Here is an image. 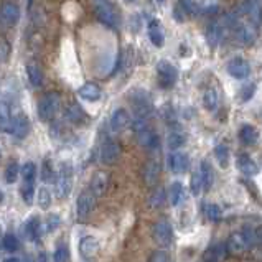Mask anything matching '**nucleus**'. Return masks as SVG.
<instances>
[{"label":"nucleus","instance_id":"f257e3e1","mask_svg":"<svg viewBox=\"0 0 262 262\" xmlns=\"http://www.w3.org/2000/svg\"><path fill=\"white\" fill-rule=\"evenodd\" d=\"M259 242L257 231L251 228H244L242 231H236L229 236L228 242H226V251L231 254H242L247 251L249 247H254Z\"/></svg>","mask_w":262,"mask_h":262},{"label":"nucleus","instance_id":"f03ea898","mask_svg":"<svg viewBox=\"0 0 262 262\" xmlns=\"http://www.w3.org/2000/svg\"><path fill=\"white\" fill-rule=\"evenodd\" d=\"M59 104H61V96L58 93H48L41 96L38 101V117L43 122L51 121L59 109Z\"/></svg>","mask_w":262,"mask_h":262},{"label":"nucleus","instance_id":"7ed1b4c3","mask_svg":"<svg viewBox=\"0 0 262 262\" xmlns=\"http://www.w3.org/2000/svg\"><path fill=\"white\" fill-rule=\"evenodd\" d=\"M0 129L17 137V139H25L30 134V121L25 114H19L15 117H10L9 121L0 122Z\"/></svg>","mask_w":262,"mask_h":262},{"label":"nucleus","instance_id":"20e7f679","mask_svg":"<svg viewBox=\"0 0 262 262\" xmlns=\"http://www.w3.org/2000/svg\"><path fill=\"white\" fill-rule=\"evenodd\" d=\"M73 188V170L69 163H63L55 180V193L59 200H64Z\"/></svg>","mask_w":262,"mask_h":262},{"label":"nucleus","instance_id":"39448f33","mask_svg":"<svg viewBox=\"0 0 262 262\" xmlns=\"http://www.w3.org/2000/svg\"><path fill=\"white\" fill-rule=\"evenodd\" d=\"M236 14L237 17H246L247 23H251L254 28H257L262 23V5L259 0H246Z\"/></svg>","mask_w":262,"mask_h":262},{"label":"nucleus","instance_id":"423d86ee","mask_svg":"<svg viewBox=\"0 0 262 262\" xmlns=\"http://www.w3.org/2000/svg\"><path fill=\"white\" fill-rule=\"evenodd\" d=\"M157 74H158V81L162 88H171L178 79V71L171 63L168 61H158L157 64Z\"/></svg>","mask_w":262,"mask_h":262},{"label":"nucleus","instance_id":"0eeeda50","mask_svg":"<svg viewBox=\"0 0 262 262\" xmlns=\"http://www.w3.org/2000/svg\"><path fill=\"white\" fill-rule=\"evenodd\" d=\"M153 239L158 244V246L166 247L170 246L171 241H173V229H171V224L168 221H157L153 226Z\"/></svg>","mask_w":262,"mask_h":262},{"label":"nucleus","instance_id":"6e6552de","mask_svg":"<svg viewBox=\"0 0 262 262\" xmlns=\"http://www.w3.org/2000/svg\"><path fill=\"white\" fill-rule=\"evenodd\" d=\"M96 17L98 20L106 25L107 28H114L117 30L119 28V17L114 12V9L111 7V5H107L106 2H101L98 7H96Z\"/></svg>","mask_w":262,"mask_h":262},{"label":"nucleus","instance_id":"1a4fd4ad","mask_svg":"<svg viewBox=\"0 0 262 262\" xmlns=\"http://www.w3.org/2000/svg\"><path fill=\"white\" fill-rule=\"evenodd\" d=\"M94 205H96V196L89 192V190L82 192L78 196V201H76V213H78V219H86L89 214L93 213Z\"/></svg>","mask_w":262,"mask_h":262},{"label":"nucleus","instance_id":"9d476101","mask_svg":"<svg viewBox=\"0 0 262 262\" xmlns=\"http://www.w3.org/2000/svg\"><path fill=\"white\" fill-rule=\"evenodd\" d=\"M119 157H121V145L114 140H106L103 145H101L99 158L104 165H112L116 163Z\"/></svg>","mask_w":262,"mask_h":262},{"label":"nucleus","instance_id":"9b49d317","mask_svg":"<svg viewBox=\"0 0 262 262\" xmlns=\"http://www.w3.org/2000/svg\"><path fill=\"white\" fill-rule=\"evenodd\" d=\"M107 187H109V173L104 170H99L93 175L91 183H89V192L94 196H103L107 192Z\"/></svg>","mask_w":262,"mask_h":262},{"label":"nucleus","instance_id":"f8f14e48","mask_svg":"<svg viewBox=\"0 0 262 262\" xmlns=\"http://www.w3.org/2000/svg\"><path fill=\"white\" fill-rule=\"evenodd\" d=\"M99 251V241L94 236H84L79 241V254L82 259L91 260L98 255Z\"/></svg>","mask_w":262,"mask_h":262},{"label":"nucleus","instance_id":"ddd939ff","mask_svg":"<svg viewBox=\"0 0 262 262\" xmlns=\"http://www.w3.org/2000/svg\"><path fill=\"white\" fill-rule=\"evenodd\" d=\"M236 37L242 45H252L257 37V28H254L251 23H236Z\"/></svg>","mask_w":262,"mask_h":262},{"label":"nucleus","instance_id":"4468645a","mask_svg":"<svg viewBox=\"0 0 262 262\" xmlns=\"http://www.w3.org/2000/svg\"><path fill=\"white\" fill-rule=\"evenodd\" d=\"M228 73L236 79H246L249 73H251V68H249L246 59L234 58V59H231L228 64Z\"/></svg>","mask_w":262,"mask_h":262},{"label":"nucleus","instance_id":"2eb2a0df","mask_svg":"<svg viewBox=\"0 0 262 262\" xmlns=\"http://www.w3.org/2000/svg\"><path fill=\"white\" fill-rule=\"evenodd\" d=\"M111 130L112 132H122L124 129H126L129 124H130V117H129V112L126 109H116L114 112H112V116H111Z\"/></svg>","mask_w":262,"mask_h":262},{"label":"nucleus","instance_id":"dca6fc26","mask_svg":"<svg viewBox=\"0 0 262 262\" xmlns=\"http://www.w3.org/2000/svg\"><path fill=\"white\" fill-rule=\"evenodd\" d=\"M224 25H223V22H213L210 23V27H208L206 30V41H208V45L210 46H218L219 43L223 41L224 38Z\"/></svg>","mask_w":262,"mask_h":262},{"label":"nucleus","instance_id":"f3484780","mask_svg":"<svg viewBox=\"0 0 262 262\" xmlns=\"http://www.w3.org/2000/svg\"><path fill=\"white\" fill-rule=\"evenodd\" d=\"M0 19L4 20V23H7L9 27H14L20 19V9L15 4L5 2L2 5V9H0Z\"/></svg>","mask_w":262,"mask_h":262},{"label":"nucleus","instance_id":"a211bd4d","mask_svg":"<svg viewBox=\"0 0 262 262\" xmlns=\"http://www.w3.org/2000/svg\"><path fill=\"white\" fill-rule=\"evenodd\" d=\"M168 165H170V170L173 173H185L190 166V160L187 153H182V152H175L171 153L170 158H168Z\"/></svg>","mask_w":262,"mask_h":262},{"label":"nucleus","instance_id":"6ab92c4d","mask_svg":"<svg viewBox=\"0 0 262 262\" xmlns=\"http://www.w3.org/2000/svg\"><path fill=\"white\" fill-rule=\"evenodd\" d=\"M78 94L79 98L88 101V103H96V101H99L101 96H103V91H101V88L96 82H86V84H82L78 89Z\"/></svg>","mask_w":262,"mask_h":262},{"label":"nucleus","instance_id":"aec40b11","mask_svg":"<svg viewBox=\"0 0 262 262\" xmlns=\"http://www.w3.org/2000/svg\"><path fill=\"white\" fill-rule=\"evenodd\" d=\"M135 135H137V140H139V144L144 147V148H148V150H152V148H157L158 147V137H157V134L153 132L150 127L140 130V132H137Z\"/></svg>","mask_w":262,"mask_h":262},{"label":"nucleus","instance_id":"412c9836","mask_svg":"<svg viewBox=\"0 0 262 262\" xmlns=\"http://www.w3.org/2000/svg\"><path fill=\"white\" fill-rule=\"evenodd\" d=\"M158 175H160V163L157 160H148L145 168H144V180L148 187H153L158 180Z\"/></svg>","mask_w":262,"mask_h":262},{"label":"nucleus","instance_id":"4be33fe9","mask_svg":"<svg viewBox=\"0 0 262 262\" xmlns=\"http://www.w3.org/2000/svg\"><path fill=\"white\" fill-rule=\"evenodd\" d=\"M148 38L155 46H163L165 43V35H163V30L160 27V22L158 20H152L148 23Z\"/></svg>","mask_w":262,"mask_h":262},{"label":"nucleus","instance_id":"5701e85b","mask_svg":"<svg viewBox=\"0 0 262 262\" xmlns=\"http://www.w3.org/2000/svg\"><path fill=\"white\" fill-rule=\"evenodd\" d=\"M237 166H239L241 173H244L246 177H254L259 173V166L254 160L249 155H241L237 158Z\"/></svg>","mask_w":262,"mask_h":262},{"label":"nucleus","instance_id":"b1692460","mask_svg":"<svg viewBox=\"0 0 262 262\" xmlns=\"http://www.w3.org/2000/svg\"><path fill=\"white\" fill-rule=\"evenodd\" d=\"M185 142H187V135H185L178 127L171 129L168 137H166V144H168V147L171 148V150H177V148H180Z\"/></svg>","mask_w":262,"mask_h":262},{"label":"nucleus","instance_id":"393cba45","mask_svg":"<svg viewBox=\"0 0 262 262\" xmlns=\"http://www.w3.org/2000/svg\"><path fill=\"white\" fill-rule=\"evenodd\" d=\"M27 74H28V79L30 82H32V86L35 88H40L41 84H43V71L40 69L38 64L35 63H28L27 64Z\"/></svg>","mask_w":262,"mask_h":262},{"label":"nucleus","instance_id":"a878e982","mask_svg":"<svg viewBox=\"0 0 262 262\" xmlns=\"http://www.w3.org/2000/svg\"><path fill=\"white\" fill-rule=\"evenodd\" d=\"M168 196H170V203L173 205V206L182 205L183 201H185V188H183V185L178 183V182L171 183Z\"/></svg>","mask_w":262,"mask_h":262},{"label":"nucleus","instance_id":"bb28decb","mask_svg":"<svg viewBox=\"0 0 262 262\" xmlns=\"http://www.w3.org/2000/svg\"><path fill=\"white\" fill-rule=\"evenodd\" d=\"M239 137H241V140H242V144H246V145H252L257 142V130H255L252 126H242L241 129V132H239Z\"/></svg>","mask_w":262,"mask_h":262},{"label":"nucleus","instance_id":"cd10ccee","mask_svg":"<svg viewBox=\"0 0 262 262\" xmlns=\"http://www.w3.org/2000/svg\"><path fill=\"white\" fill-rule=\"evenodd\" d=\"M66 119L69 122H82L86 119V114L79 104H71L66 109Z\"/></svg>","mask_w":262,"mask_h":262},{"label":"nucleus","instance_id":"c85d7f7f","mask_svg":"<svg viewBox=\"0 0 262 262\" xmlns=\"http://www.w3.org/2000/svg\"><path fill=\"white\" fill-rule=\"evenodd\" d=\"M200 175H201V180H203V188L210 190L211 185H213V168H211V165L206 162V160L201 162Z\"/></svg>","mask_w":262,"mask_h":262},{"label":"nucleus","instance_id":"c756f323","mask_svg":"<svg viewBox=\"0 0 262 262\" xmlns=\"http://www.w3.org/2000/svg\"><path fill=\"white\" fill-rule=\"evenodd\" d=\"M22 173V178L25 183H35V177H37V166H35V163L32 162H27L25 165L22 166L20 170Z\"/></svg>","mask_w":262,"mask_h":262},{"label":"nucleus","instance_id":"7c9ffc66","mask_svg":"<svg viewBox=\"0 0 262 262\" xmlns=\"http://www.w3.org/2000/svg\"><path fill=\"white\" fill-rule=\"evenodd\" d=\"M218 103H219L218 93L214 91V89H208V91L205 93V96H203V104H205V107H206L208 111H216Z\"/></svg>","mask_w":262,"mask_h":262},{"label":"nucleus","instance_id":"2f4dec72","mask_svg":"<svg viewBox=\"0 0 262 262\" xmlns=\"http://www.w3.org/2000/svg\"><path fill=\"white\" fill-rule=\"evenodd\" d=\"M27 236L30 241H37L40 237V219L38 218H32L27 223Z\"/></svg>","mask_w":262,"mask_h":262},{"label":"nucleus","instance_id":"473e14b6","mask_svg":"<svg viewBox=\"0 0 262 262\" xmlns=\"http://www.w3.org/2000/svg\"><path fill=\"white\" fill-rule=\"evenodd\" d=\"M2 247L5 249V251H9V252H15V251H19L20 241L17 239L15 234H5L2 237Z\"/></svg>","mask_w":262,"mask_h":262},{"label":"nucleus","instance_id":"72a5a7b5","mask_svg":"<svg viewBox=\"0 0 262 262\" xmlns=\"http://www.w3.org/2000/svg\"><path fill=\"white\" fill-rule=\"evenodd\" d=\"M38 205L41 210H48L50 205H51V193L48 187H41L40 192H38Z\"/></svg>","mask_w":262,"mask_h":262},{"label":"nucleus","instance_id":"f704fd0d","mask_svg":"<svg viewBox=\"0 0 262 262\" xmlns=\"http://www.w3.org/2000/svg\"><path fill=\"white\" fill-rule=\"evenodd\" d=\"M214 155H216L218 162L221 166H226L228 165V160H229V150L228 147H226L224 144H219L216 145V148H214Z\"/></svg>","mask_w":262,"mask_h":262},{"label":"nucleus","instance_id":"c9c22d12","mask_svg":"<svg viewBox=\"0 0 262 262\" xmlns=\"http://www.w3.org/2000/svg\"><path fill=\"white\" fill-rule=\"evenodd\" d=\"M165 203V190L162 187H157L153 190V193L150 196V206L152 208H160Z\"/></svg>","mask_w":262,"mask_h":262},{"label":"nucleus","instance_id":"e433bc0d","mask_svg":"<svg viewBox=\"0 0 262 262\" xmlns=\"http://www.w3.org/2000/svg\"><path fill=\"white\" fill-rule=\"evenodd\" d=\"M190 188H192V193L195 196H198L203 190V180H201V175H200V170L195 171L192 175V180H190Z\"/></svg>","mask_w":262,"mask_h":262},{"label":"nucleus","instance_id":"4c0bfd02","mask_svg":"<svg viewBox=\"0 0 262 262\" xmlns=\"http://www.w3.org/2000/svg\"><path fill=\"white\" fill-rule=\"evenodd\" d=\"M19 175H20V168L17 163H10L7 168H5V180L9 183H15Z\"/></svg>","mask_w":262,"mask_h":262},{"label":"nucleus","instance_id":"58836bf2","mask_svg":"<svg viewBox=\"0 0 262 262\" xmlns=\"http://www.w3.org/2000/svg\"><path fill=\"white\" fill-rule=\"evenodd\" d=\"M180 9L183 10V14H188V15L198 14V4H196L195 0H180Z\"/></svg>","mask_w":262,"mask_h":262},{"label":"nucleus","instance_id":"ea45409f","mask_svg":"<svg viewBox=\"0 0 262 262\" xmlns=\"http://www.w3.org/2000/svg\"><path fill=\"white\" fill-rule=\"evenodd\" d=\"M205 211L208 219H211V221H219L221 219V208L218 205H206Z\"/></svg>","mask_w":262,"mask_h":262},{"label":"nucleus","instance_id":"a19ab883","mask_svg":"<svg viewBox=\"0 0 262 262\" xmlns=\"http://www.w3.org/2000/svg\"><path fill=\"white\" fill-rule=\"evenodd\" d=\"M20 193L23 196V200H25V203H32L33 201V195H35V187L33 183H23V187L20 188Z\"/></svg>","mask_w":262,"mask_h":262},{"label":"nucleus","instance_id":"79ce46f5","mask_svg":"<svg viewBox=\"0 0 262 262\" xmlns=\"http://www.w3.org/2000/svg\"><path fill=\"white\" fill-rule=\"evenodd\" d=\"M59 224H61V218H59L56 213H50L48 218H46V231L53 233L55 229H58Z\"/></svg>","mask_w":262,"mask_h":262},{"label":"nucleus","instance_id":"37998d69","mask_svg":"<svg viewBox=\"0 0 262 262\" xmlns=\"http://www.w3.org/2000/svg\"><path fill=\"white\" fill-rule=\"evenodd\" d=\"M53 260L55 262H68L69 260V252L66 246H58L55 255H53Z\"/></svg>","mask_w":262,"mask_h":262},{"label":"nucleus","instance_id":"c03bdc74","mask_svg":"<svg viewBox=\"0 0 262 262\" xmlns=\"http://www.w3.org/2000/svg\"><path fill=\"white\" fill-rule=\"evenodd\" d=\"M10 55V45L9 41L0 37V61H5Z\"/></svg>","mask_w":262,"mask_h":262},{"label":"nucleus","instance_id":"a18cd8bd","mask_svg":"<svg viewBox=\"0 0 262 262\" xmlns=\"http://www.w3.org/2000/svg\"><path fill=\"white\" fill-rule=\"evenodd\" d=\"M53 178H55V175H53V166H51L50 158H46L43 162V182H50Z\"/></svg>","mask_w":262,"mask_h":262},{"label":"nucleus","instance_id":"49530a36","mask_svg":"<svg viewBox=\"0 0 262 262\" xmlns=\"http://www.w3.org/2000/svg\"><path fill=\"white\" fill-rule=\"evenodd\" d=\"M12 116H10V106L4 101H0V122H5L9 121Z\"/></svg>","mask_w":262,"mask_h":262},{"label":"nucleus","instance_id":"de8ad7c7","mask_svg":"<svg viewBox=\"0 0 262 262\" xmlns=\"http://www.w3.org/2000/svg\"><path fill=\"white\" fill-rule=\"evenodd\" d=\"M148 262H170V257H168V254L163 252V251H157V252H153L152 254V257Z\"/></svg>","mask_w":262,"mask_h":262},{"label":"nucleus","instance_id":"09e8293b","mask_svg":"<svg viewBox=\"0 0 262 262\" xmlns=\"http://www.w3.org/2000/svg\"><path fill=\"white\" fill-rule=\"evenodd\" d=\"M254 89H255V88H254V86H251V84L244 88V89H242V93H244L242 99H244V101H247L249 98H252V94H254Z\"/></svg>","mask_w":262,"mask_h":262},{"label":"nucleus","instance_id":"8fccbe9b","mask_svg":"<svg viewBox=\"0 0 262 262\" xmlns=\"http://www.w3.org/2000/svg\"><path fill=\"white\" fill-rule=\"evenodd\" d=\"M38 262H48V255H46V252L38 254Z\"/></svg>","mask_w":262,"mask_h":262},{"label":"nucleus","instance_id":"3c124183","mask_svg":"<svg viewBox=\"0 0 262 262\" xmlns=\"http://www.w3.org/2000/svg\"><path fill=\"white\" fill-rule=\"evenodd\" d=\"M4 262H22L19 257H9V259H5Z\"/></svg>","mask_w":262,"mask_h":262},{"label":"nucleus","instance_id":"603ef678","mask_svg":"<svg viewBox=\"0 0 262 262\" xmlns=\"http://www.w3.org/2000/svg\"><path fill=\"white\" fill-rule=\"evenodd\" d=\"M2 200H4V193L0 192V203H2Z\"/></svg>","mask_w":262,"mask_h":262},{"label":"nucleus","instance_id":"864d4df0","mask_svg":"<svg viewBox=\"0 0 262 262\" xmlns=\"http://www.w3.org/2000/svg\"><path fill=\"white\" fill-rule=\"evenodd\" d=\"M0 158H2V148H0Z\"/></svg>","mask_w":262,"mask_h":262},{"label":"nucleus","instance_id":"5fc2aeb1","mask_svg":"<svg viewBox=\"0 0 262 262\" xmlns=\"http://www.w3.org/2000/svg\"><path fill=\"white\" fill-rule=\"evenodd\" d=\"M126 2H134V0H126Z\"/></svg>","mask_w":262,"mask_h":262},{"label":"nucleus","instance_id":"6e6d98bb","mask_svg":"<svg viewBox=\"0 0 262 262\" xmlns=\"http://www.w3.org/2000/svg\"><path fill=\"white\" fill-rule=\"evenodd\" d=\"M98 2H104V0H98Z\"/></svg>","mask_w":262,"mask_h":262},{"label":"nucleus","instance_id":"4d7b16f0","mask_svg":"<svg viewBox=\"0 0 262 262\" xmlns=\"http://www.w3.org/2000/svg\"><path fill=\"white\" fill-rule=\"evenodd\" d=\"M157 2H158V4H160V2H162V0H157Z\"/></svg>","mask_w":262,"mask_h":262}]
</instances>
